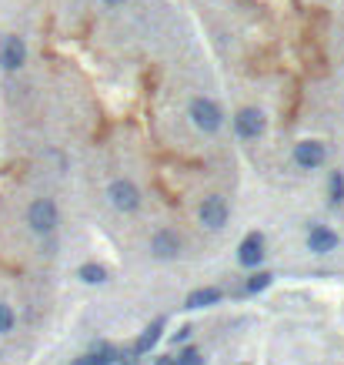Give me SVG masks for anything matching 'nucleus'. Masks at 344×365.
<instances>
[{
    "label": "nucleus",
    "mask_w": 344,
    "mask_h": 365,
    "mask_svg": "<svg viewBox=\"0 0 344 365\" xmlns=\"http://www.w3.org/2000/svg\"><path fill=\"white\" fill-rule=\"evenodd\" d=\"M60 212H57V201L54 198H34L27 208V228L34 235H50L57 228Z\"/></svg>",
    "instance_id": "f257e3e1"
},
{
    "label": "nucleus",
    "mask_w": 344,
    "mask_h": 365,
    "mask_svg": "<svg viewBox=\"0 0 344 365\" xmlns=\"http://www.w3.org/2000/svg\"><path fill=\"white\" fill-rule=\"evenodd\" d=\"M187 114H191V124H194L197 131H204V135L221 131V124H224V111L217 107V101H210V97H194L191 107H187Z\"/></svg>",
    "instance_id": "f03ea898"
},
{
    "label": "nucleus",
    "mask_w": 344,
    "mask_h": 365,
    "mask_svg": "<svg viewBox=\"0 0 344 365\" xmlns=\"http://www.w3.org/2000/svg\"><path fill=\"white\" fill-rule=\"evenodd\" d=\"M227 214H231V208H227V201L221 198V195H208V198L201 201V208H197V218H201V225L210 231H221L227 225Z\"/></svg>",
    "instance_id": "7ed1b4c3"
},
{
    "label": "nucleus",
    "mask_w": 344,
    "mask_h": 365,
    "mask_svg": "<svg viewBox=\"0 0 344 365\" xmlns=\"http://www.w3.org/2000/svg\"><path fill=\"white\" fill-rule=\"evenodd\" d=\"M324 161H328V148H324L321 141L308 137V141H298V144H294V165H298L301 171H317Z\"/></svg>",
    "instance_id": "20e7f679"
},
{
    "label": "nucleus",
    "mask_w": 344,
    "mask_h": 365,
    "mask_svg": "<svg viewBox=\"0 0 344 365\" xmlns=\"http://www.w3.org/2000/svg\"><path fill=\"white\" fill-rule=\"evenodd\" d=\"M24 64H27V44H24V37L7 34L0 41V67L3 71H20Z\"/></svg>",
    "instance_id": "39448f33"
},
{
    "label": "nucleus",
    "mask_w": 344,
    "mask_h": 365,
    "mask_svg": "<svg viewBox=\"0 0 344 365\" xmlns=\"http://www.w3.org/2000/svg\"><path fill=\"white\" fill-rule=\"evenodd\" d=\"M107 198H110V205H114L117 212H137V205H141V191H137L134 181L117 178V181H110V188H107Z\"/></svg>",
    "instance_id": "423d86ee"
},
{
    "label": "nucleus",
    "mask_w": 344,
    "mask_h": 365,
    "mask_svg": "<svg viewBox=\"0 0 344 365\" xmlns=\"http://www.w3.org/2000/svg\"><path fill=\"white\" fill-rule=\"evenodd\" d=\"M234 131L244 141H257V137L264 135V114L257 107H241L238 114H234Z\"/></svg>",
    "instance_id": "0eeeda50"
},
{
    "label": "nucleus",
    "mask_w": 344,
    "mask_h": 365,
    "mask_svg": "<svg viewBox=\"0 0 344 365\" xmlns=\"http://www.w3.org/2000/svg\"><path fill=\"white\" fill-rule=\"evenodd\" d=\"M150 252H154V259L161 261H171L180 255V235L171 228H157L150 235Z\"/></svg>",
    "instance_id": "6e6552de"
},
{
    "label": "nucleus",
    "mask_w": 344,
    "mask_h": 365,
    "mask_svg": "<svg viewBox=\"0 0 344 365\" xmlns=\"http://www.w3.org/2000/svg\"><path fill=\"white\" fill-rule=\"evenodd\" d=\"M238 261L244 268H257V265L264 261V235L251 231V235L238 245Z\"/></svg>",
    "instance_id": "1a4fd4ad"
},
{
    "label": "nucleus",
    "mask_w": 344,
    "mask_h": 365,
    "mask_svg": "<svg viewBox=\"0 0 344 365\" xmlns=\"http://www.w3.org/2000/svg\"><path fill=\"white\" fill-rule=\"evenodd\" d=\"M308 248L315 252V255H328L338 248V235L328 228V225H315V228L308 231Z\"/></svg>",
    "instance_id": "9d476101"
},
{
    "label": "nucleus",
    "mask_w": 344,
    "mask_h": 365,
    "mask_svg": "<svg viewBox=\"0 0 344 365\" xmlns=\"http://www.w3.org/2000/svg\"><path fill=\"white\" fill-rule=\"evenodd\" d=\"M161 332H164V319H157L154 325H148V329H144V335H141L134 345H131V352H134V355H148V352L154 349V345H157Z\"/></svg>",
    "instance_id": "9b49d317"
},
{
    "label": "nucleus",
    "mask_w": 344,
    "mask_h": 365,
    "mask_svg": "<svg viewBox=\"0 0 344 365\" xmlns=\"http://www.w3.org/2000/svg\"><path fill=\"white\" fill-rule=\"evenodd\" d=\"M117 359V352H114V345H107V342H101L97 349L90 352V355H80L74 365H107V362H114Z\"/></svg>",
    "instance_id": "f8f14e48"
},
{
    "label": "nucleus",
    "mask_w": 344,
    "mask_h": 365,
    "mask_svg": "<svg viewBox=\"0 0 344 365\" xmlns=\"http://www.w3.org/2000/svg\"><path fill=\"white\" fill-rule=\"evenodd\" d=\"M221 302V289H197L187 295L184 308H208V305H217Z\"/></svg>",
    "instance_id": "ddd939ff"
},
{
    "label": "nucleus",
    "mask_w": 344,
    "mask_h": 365,
    "mask_svg": "<svg viewBox=\"0 0 344 365\" xmlns=\"http://www.w3.org/2000/svg\"><path fill=\"white\" fill-rule=\"evenodd\" d=\"M77 278L87 282V285H101V282H107V268L104 265H97V261H87V265L77 268Z\"/></svg>",
    "instance_id": "4468645a"
},
{
    "label": "nucleus",
    "mask_w": 344,
    "mask_h": 365,
    "mask_svg": "<svg viewBox=\"0 0 344 365\" xmlns=\"http://www.w3.org/2000/svg\"><path fill=\"white\" fill-rule=\"evenodd\" d=\"M328 188H331V205H341V201H344V174H341V171H334V174H331Z\"/></svg>",
    "instance_id": "2eb2a0df"
},
{
    "label": "nucleus",
    "mask_w": 344,
    "mask_h": 365,
    "mask_svg": "<svg viewBox=\"0 0 344 365\" xmlns=\"http://www.w3.org/2000/svg\"><path fill=\"white\" fill-rule=\"evenodd\" d=\"M17 325V315H14V308L7 302H0V335H7L10 329Z\"/></svg>",
    "instance_id": "dca6fc26"
},
{
    "label": "nucleus",
    "mask_w": 344,
    "mask_h": 365,
    "mask_svg": "<svg viewBox=\"0 0 344 365\" xmlns=\"http://www.w3.org/2000/svg\"><path fill=\"white\" fill-rule=\"evenodd\" d=\"M271 278H274L271 272H257V275H251V278H248V291H251V295H257V291H264V289L271 285Z\"/></svg>",
    "instance_id": "f3484780"
},
{
    "label": "nucleus",
    "mask_w": 344,
    "mask_h": 365,
    "mask_svg": "<svg viewBox=\"0 0 344 365\" xmlns=\"http://www.w3.org/2000/svg\"><path fill=\"white\" fill-rule=\"evenodd\" d=\"M174 362H178V365H204V355H201L197 349H184Z\"/></svg>",
    "instance_id": "a211bd4d"
},
{
    "label": "nucleus",
    "mask_w": 344,
    "mask_h": 365,
    "mask_svg": "<svg viewBox=\"0 0 344 365\" xmlns=\"http://www.w3.org/2000/svg\"><path fill=\"white\" fill-rule=\"evenodd\" d=\"M187 338H191V329H187V325H184V329H178V335H174V342H187Z\"/></svg>",
    "instance_id": "6ab92c4d"
},
{
    "label": "nucleus",
    "mask_w": 344,
    "mask_h": 365,
    "mask_svg": "<svg viewBox=\"0 0 344 365\" xmlns=\"http://www.w3.org/2000/svg\"><path fill=\"white\" fill-rule=\"evenodd\" d=\"M157 365H178V362H174V359H167V355H161V359H157Z\"/></svg>",
    "instance_id": "aec40b11"
},
{
    "label": "nucleus",
    "mask_w": 344,
    "mask_h": 365,
    "mask_svg": "<svg viewBox=\"0 0 344 365\" xmlns=\"http://www.w3.org/2000/svg\"><path fill=\"white\" fill-rule=\"evenodd\" d=\"M107 7H120V4H124V0H104Z\"/></svg>",
    "instance_id": "412c9836"
}]
</instances>
